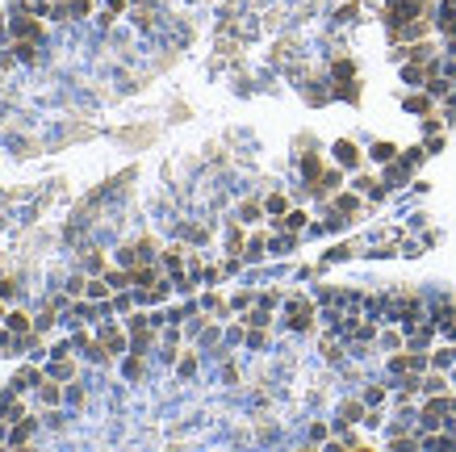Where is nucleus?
I'll return each mask as SVG.
<instances>
[{
	"label": "nucleus",
	"instance_id": "f257e3e1",
	"mask_svg": "<svg viewBox=\"0 0 456 452\" xmlns=\"http://www.w3.org/2000/svg\"><path fill=\"white\" fill-rule=\"evenodd\" d=\"M448 415H456V398L440 394V398H432V402L423 407V428H440V423H453Z\"/></svg>",
	"mask_w": 456,
	"mask_h": 452
},
{
	"label": "nucleus",
	"instance_id": "f03ea898",
	"mask_svg": "<svg viewBox=\"0 0 456 452\" xmlns=\"http://www.w3.org/2000/svg\"><path fill=\"white\" fill-rule=\"evenodd\" d=\"M314 323V302H306V298H289V327L293 331H306Z\"/></svg>",
	"mask_w": 456,
	"mask_h": 452
},
{
	"label": "nucleus",
	"instance_id": "7ed1b4c3",
	"mask_svg": "<svg viewBox=\"0 0 456 452\" xmlns=\"http://www.w3.org/2000/svg\"><path fill=\"white\" fill-rule=\"evenodd\" d=\"M427 365H432V360H427L423 352H402V356H394V360H390V369H394V373H423Z\"/></svg>",
	"mask_w": 456,
	"mask_h": 452
},
{
	"label": "nucleus",
	"instance_id": "20e7f679",
	"mask_svg": "<svg viewBox=\"0 0 456 452\" xmlns=\"http://www.w3.org/2000/svg\"><path fill=\"white\" fill-rule=\"evenodd\" d=\"M335 159H339L344 168H356V163H360V151H356L352 143H335Z\"/></svg>",
	"mask_w": 456,
	"mask_h": 452
},
{
	"label": "nucleus",
	"instance_id": "39448f33",
	"mask_svg": "<svg viewBox=\"0 0 456 452\" xmlns=\"http://www.w3.org/2000/svg\"><path fill=\"white\" fill-rule=\"evenodd\" d=\"M339 415H344V419H339V428H348V423H365V419H360V415H365V407H360V402H344V407H339Z\"/></svg>",
	"mask_w": 456,
	"mask_h": 452
},
{
	"label": "nucleus",
	"instance_id": "423d86ee",
	"mask_svg": "<svg viewBox=\"0 0 456 452\" xmlns=\"http://www.w3.org/2000/svg\"><path fill=\"white\" fill-rule=\"evenodd\" d=\"M406 54H411V63H427L436 54V46L432 42H415V46H406Z\"/></svg>",
	"mask_w": 456,
	"mask_h": 452
},
{
	"label": "nucleus",
	"instance_id": "0eeeda50",
	"mask_svg": "<svg viewBox=\"0 0 456 452\" xmlns=\"http://www.w3.org/2000/svg\"><path fill=\"white\" fill-rule=\"evenodd\" d=\"M13 34H17V38H38V21L21 17V21H13Z\"/></svg>",
	"mask_w": 456,
	"mask_h": 452
},
{
	"label": "nucleus",
	"instance_id": "6e6552de",
	"mask_svg": "<svg viewBox=\"0 0 456 452\" xmlns=\"http://www.w3.org/2000/svg\"><path fill=\"white\" fill-rule=\"evenodd\" d=\"M105 348H109V356H113V352H122V348H126V335H122L117 327H109V331H105Z\"/></svg>",
	"mask_w": 456,
	"mask_h": 452
},
{
	"label": "nucleus",
	"instance_id": "1a4fd4ad",
	"mask_svg": "<svg viewBox=\"0 0 456 452\" xmlns=\"http://www.w3.org/2000/svg\"><path fill=\"white\" fill-rule=\"evenodd\" d=\"M423 390H427V394H444V390H448V377H444V373L436 369V373H432V377L423 381Z\"/></svg>",
	"mask_w": 456,
	"mask_h": 452
},
{
	"label": "nucleus",
	"instance_id": "9d476101",
	"mask_svg": "<svg viewBox=\"0 0 456 452\" xmlns=\"http://www.w3.org/2000/svg\"><path fill=\"white\" fill-rule=\"evenodd\" d=\"M373 159H377V163H390V159H394V147H390V143H377V147H373Z\"/></svg>",
	"mask_w": 456,
	"mask_h": 452
},
{
	"label": "nucleus",
	"instance_id": "9b49d317",
	"mask_svg": "<svg viewBox=\"0 0 456 452\" xmlns=\"http://www.w3.org/2000/svg\"><path fill=\"white\" fill-rule=\"evenodd\" d=\"M88 298H109V281H88Z\"/></svg>",
	"mask_w": 456,
	"mask_h": 452
},
{
	"label": "nucleus",
	"instance_id": "f8f14e48",
	"mask_svg": "<svg viewBox=\"0 0 456 452\" xmlns=\"http://www.w3.org/2000/svg\"><path fill=\"white\" fill-rule=\"evenodd\" d=\"M365 402H369V407L385 402V390H381V386H369V390H365Z\"/></svg>",
	"mask_w": 456,
	"mask_h": 452
},
{
	"label": "nucleus",
	"instance_id": "ddd939ff",
	"mask_svg": "<svg viewBox=\"0 0 456 452\" xmlns=\"http://www.w3.org/2000/svg\"><path fill=\"white\" fill-rule=\"evenodd\" d=\"M285 205H289V201H285L281 193H272V197H268V214H285Z\"/></svg>",
	"mask_w": 456,
	"mask_h": 452
},
{
	"label": "nucleus",
	"instance_id": "4468645a",
	"mask_svg": "<svg viewBox=\"0 0 456 452\" xmlns=\"http://www.w3.org/2000/svg\"><path fill=\"white\" fill-rule=\"evenodd\" d=\"M285 226H289V231H297V226H306V214H302V210H293V214H285Z\"/></svg>",
	"mask_w": 456,
	"mask_h": 452
},
{
	"label": "nucleus",
	"instance_id": "2eb2a0df",
	"mask_svg": "<svg viewBox=\"0 0 456 452\" xmlns=\"http://www.w3.org/2000/svg\"><path fill=\"white\" fill-rule=\"evenodd\" d=\"M8 327L13 331H29V314H8Z\"/></svg>",
	"mask_w": 456,
	"mask_h": 452
},
{
	"label": "nucleus",
	"instance_id": "dca6fc26",
	"mask_svg": "<svg viewBox=\"0 0 456 452\" xmlns=\"http://www.w3.org/2000/svg\"><path fill=\"white\" fill-rule=\"evenodd\" d=\"M453 360H456V352H436V356H432V365H436V369H448Z\"/></svg>",
	"mask_w": 456,
	"mask_h": 452
},
{
	"label": "nucleus",
	"instance_id": "f3484780",
	"mask_svg": "<svg viewBox=\"0 0 456 452\" xmlns=\"http://www.w3.org/2000/svg\"><path fill=\"white\" fill-rule=\"evenodd\" d=\"M406 105H411V109H415V113H427V109H432V101H427V96H411V101H406Z\"/></svg>",
	"mask_w": 456,
	"mask_h": 452
},
{
	"label": "nucleus",
	"instance_id": "a211bd4d",
	"mask_svg": "<svg viewBox=\"0 0 456 452\" xmlns=\"http://www.w3.org/2000/svg\"><path fill=\"white\" fill-rule=\"evenodd\" d=\"M239 218H243V222H256V218H260V205H251V201H247V205L239 210Z\"/></svg>",
	"mask_w": 456,
	"mask_h": 452
},
{
	"label": "nucleus",
	"instance_id": "6ab92c4d",
	"mask_svg": "<svg viewBox=\"0 0 456 452\" xmlns=\"http://www.w3.org/2000/svg\"><path fill=\"white\" fill-rule=\"evenodd\" d=\"M335 210H344V214H352V210H356V197H348V193H344V197L335 201Z\"/></svg>",
	"mask_w": 456,
	"mask_h": 452
},
{
	"label": "nucleus",
	"instance_id": "aec40b11",
	"mask_svg": "<svg viewBox=\"0 0 456 452\" xmlns=\"http://www.w3.org/2000/svg\"><path fill=\"white\" fill-rule=\"evenodd\" d=\"M105 281H109V285H117V289H122V285H126V281H134V277H126V272H105Z\"/></svg>",
	"mask_w": 456,
	"mask_h": 452
},
{
	"label": "nucleus",
	"instance_id": "412c9836",
	"mask_svg": "<svg viewBox=\"0 0 456 452\" xmlns=\"http://www.w3.org/2000/svg\"><path fill=\"white\" fill-rule=\"evenodd\" d=\"M247 323H251V327H264V323H268V310H251Z\"/></svg>",
	"mask_w": 456,
	"mask_h": 452
},
{
	"label": "nucleus",
	"instance_id": "4be33fe9",
	"mask_svg": "<svg viewBox=\"0 0 456 452\" xmlns=\"http://www.w3.org/2000/svg\"><path fill=\"white\" fill-rule=\"evenodd\" d=\"M42 402H59V390H54V381H46V386H42Z\"/></svg>",
	"mask_w": 456,
	"mask_h": 452
},
{
	"label": "nucleus",
	"instance_id": "5701e85b",
	"mask_svg": "<svg viewBox=\"0 0 456 452\" xmlns=\"http://www.w3.org/2000/svg\"><path fill=\"white\" fill-rule=\"evenodd\" d=\"M381 344H385V348H398V344H402V335H398V331H385V335H381Z\"/></svg>",
	"mask_w": 456,
	"mask_h": 452
},
{
	"label": "nucleus",
	"instance_id": "b1692460",
	"mask_svg": "<svg viewBox=\"0 0 456 452\" xmlns=\"http://www.w3.org/2000/svg\"><path fill=\"white\" fill-rule=\"evenodd\" d=\"M25 440H29V423H25V428H17V432H13V444H25Z\"/></svg>",
	"mask_w": 456,
	"mask_h": 452
},
{
	"label": "nucleus",
	"instance_id": "393cba45",
	"mask_svg": "<svg viewBox=\"0 0 456 452\" xmlns=\"http://www.w3.org/2000/svg\"><path fill=\"white\" fill-rule=\"evenodd\" d=\"M71 8H75V13H88V0H71Z\"/></svg>",
	"mask_w": 456,
	"mask_h": 452
},
{
	"label": "nucleus",
	"instance_id": "a878e982",
	"mask_svg": "<svg viewBox=\"0 0 456 452\" xmlns=\"http://www.w3.org/2000/svg\"><path fill=\"white\" fill-rule=\"evenodd\" d=\"M122 4H126V0H109V8H113V13H117V8H122Z\"/></svg>",
	"mask_w": 456,
	"mask_h": 452
}]
</instances>
